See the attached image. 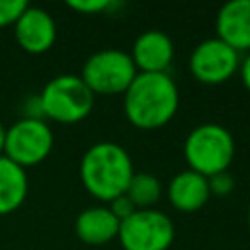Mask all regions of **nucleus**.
I'll use <instances>...</instances> for the list:
<instances>
[{"label":"nucleus","instance_id":"f257e3e1","mask_svg":"<svg viewBox=\"0 0 250 250\" xmlns=\"http://www.w3.org/2000/svg\"><path fill=\"white\" fill-rule=\"evenodd\" d=\"M180 107V90L168 72H139L123 94L127 121L143 131L168 125Z\"/></svg>","mask_w":250,"mask_h":250},{"label":"nucleus","instance_id":"f03ea898","mask_svg":"<svg viewBox=\"0 0 250 250\" xmlns=\"http://www.w3.org/2000/svg\"><path fill=\"white\" fill-rule=\"evenodd\" d=\"M78 174L90 195L109 203L125 193L135 168L129 152L121 145L113 141H100L82 154Z\"/></svg>","mask_w":250,"mask_h":250},{"label":"nucleus","instance_id":"7ed1b4c3","mask_svg":"<svg viewBox=\"0 0 250 250\" xmlns=\"http://www.w3.org/2000/svg\"><path fill=\"white\" fill-rule=\"evenodd\" d=\"M234 150V139L221 123H201L193 127L184 141L188 168L205 178L227 172L232 164Z\"/></svg>","mask_w":250,"mask_h":250},{"label":"nucleus","instance_id":"20e7f679","mask_svg":"<svg viewBox=\"0 0 250 250\" xmlns=\"http://www.w3.org/2000/svg\"><path fill=\"white\" fill-rule=\"evenodd\" d=\"M94 100L96 96L80 74H59L51 78L39 94L43 117L64 125L86 119L94 107Z\"/></svg>","mask_w":250,"mask_h":250},{"label":"nucleus","instance_id":"39448f33","mask_svg":"<svg viewBox=\"0 0 250 250\" xmlns=\"http://www.w3.org/2000/svg\"><path fill=\"white\" fill-rule=\"evenodd\" d=\"M137 74L139 70L127 51L102 49L86 59L80 78L94 96H117L127 92Z\"/></svg>","mask_w":250,"mask_h":250},{"label":"nucleus","instance_id":"423d86ee","mask_svg":"<svg viewBox=\"0 0 250 250\" xmlns=\"http://www.w3.org/2000/svg\"><path fill=\"white\" fill-rule=\"evenodd\" d=\"M174 232V223L164 211L135 209L119 223L117 240L123 250H168Z\"/></svg>","mask_w":250,"mask_h":250},{"label":"nucleus","instance_id":"0eeeda50","mask_svg":"<svg viewBox=\"0 0 250 250\" xmlns=\"http://www.w3.org/2000/svg\"><path fill=\"white\" fill-rule=\"evenodd\" d=\"M55 145V135L45 119L21 117L6 129L4 156L21 168L43 162Z\"/></svg>","mask_w":250,"mask_h":250},{"label":"nucleus","instance_id":"6e6552de","mask_svg":"<svg viewBox=\"0 0 250 250\" xmlns=\"http://www.w3.org/2000/svg\"><path fill=\"white\" fill-rule=\"evenodd\" d=\"M191 76L207 86H217L230 80L240 66V53L221 41L217 35L195 45L188 61Z\"/></svg>","mask_w":250,"mask_h":250},{"label":"nucleus","instance_id":"1a4fd4ad","mask_svg":"<svg viewBox=\"0 0 250 250\" xmlns=\"http://www.w3.org/2000/svg\"><path fill=\"white\" fill-rule=\"evenodd\" d=\"M14 37L25 53L41 55L55 45L57 23L47 10L27 6L14 23Z\"/></svg>","mask_w":250,"mask_h":250},{"label":"nucleus","instance_id":"9d476101","mask_svg":"<svg viewBox=\"0 0 250 250\" xmlns=\"http://www.w3.org/2000/svg\"><path fill=\"white\" fill-rule=\"evenodd\" d=\"M131 59L139 72H168L174 61V43L160 29H146L137 35Z\"/></svg>","mask_w":250,"mask_h":250},{"label":"nucleus","instance_id":"9b49d317","mask_svg":"<svg viewBox=\"0 0 250 250\" xmlns=\"http://www.w3.org/2000/svg\"><path fill=\"white\" fill-rule=\"evenodd\" d=\"M217 37L236 53H250V0H230L215 20Z\"/></svg>","mask_w":250,"mask_h":250},{"label":"nucleus","instance_id":"f8f14e48","mask_svg":"<svg viewBox=\"0 0 250 250\" xmlns=\"http://www.w3.org/2000/svg\"><path fill=\"white\" fill-rule=\"evenodd\" d=\"M166 195L172 207L178 211H184V213L199 211L211 197L209 180L189 168L182 170L168 182Z\"/></svg>","mask_w":250,"mask_h":250},{"label":"nucleus","instance_id":"ddd939ff","mask_svg":"<svg viewBox=\"0 0 250 250\" xmlns=\"http://www.w3.org/2000/svg\"><path fill=\"white\" fill-rule=\"evenodd\" d=\"M74 230L76 236L86 244H107L109 240L117 238L119 219L107 205H94L78 213Z\"/></svg>","mask_w":250,"mask_h":250},{"label":"nucleus","instance_id":"4468645a","mask_svg":"<svg viewBox=\"0 0 250 250\" xmlns=\"http://www.w3.org/2000/svg\"><path fill=\"white\" fill-rule=\"evenodd\" d=\"M29 182L25 168L18 166L4 154L0 156V215H10L20 209L27 197Z\"/></svg>","mask_w":250,"mask_h":250},{"label":"nucleus","instance_id":"2eb2a0df","mask_svg":"<svg viewBox=\"0 0 250 250\" xmlns=\"http://www.w3.org/2000/svg\"><path fill=\"white\" fill-rule=\"evenodd\" d=\"M162 182L154 174L135 172L125 189V195L135 205V209H154L162 197Z\"/></svg>","mask_w":250,"mask_h":250},{"label":"nucleus","instance_id":"dca6fc26","mask_svg":"<svg viewBox=\"0 0 250 250\" xmlns=\"http://www.w3.org/2000/svg\"><path fill=\"white\" fill-rule=\"evenodd\" d=\"M27 6L25 0H0V27L14 25Z\"/></svg>","mask_w":250,"mask_h":250},{"label":"nucleus","instance_id":"f3484780","mask_svg":"<svg viewBox=\"0 0 250 250\" xmlns=\"http://www.w3.org/2000/svg\"><path fill=\"white\" fill-rule=\"evenodd\" d=\"M66 6L74 12H80V14H100V12H107L109 8H113L115 4L111 0H68Z\"/></svg>","mask_w":250,"mask_h":250},{"label":"nucleus","instance_id":"a211bd4d","mask_svg":"<svg viewBox=\"0 0 250 250\" xmlns=\"http://www.w3.org/2000/svg\"><path fill=\"white\" fill-rule=\"evenodd\" d=\"M207 180H209L211 195H213V193H215V195H227V193H230L232 188H234V178L230 176L229 170H227V172H219V174H215V176H211V178H207Z\"/></svg>","mask_w":250,"mask_h":250},{"label":"nucleus","instance_id":"6ab92c4d","mask_svg":"<svg viewBox=\"0 0 250 250\" xmlns=\"http://www.w3.org/2000/svg\"><path fill=\"white\" fill-rule=\"evenodd\" d=\"M109 209H111V213L119 219V223L123 221V219H127L133 211H135V205L127 199V195L123 193V195H119V197H115L113 201H109V205H107Z\"/></svg>","mask_w":250,"mask_h":250},{"label":"nucleus","instance_id":"aec40b11","mask_svg":"<svg viewBox=\"0 0 250 250\" xmlns=\"http://www.w3.org/2000/svg\"><path fill=\"white\" fill-rule=\"evenodd\" d=\"M238 72H240V78H242L244 88L250 92V53H246V55H244V59L240 61Z\"/></svg>","mask_w":250,"mask_h":250},{"label":"nucleus","instance_id":"412c9836","mask_svg":"<svg viewBox=\"0 0 250 250\" xmlns=\"http://www.w3.org/2000/svg\"><path fill=\"white\" fill-rule=\"evenodd\" d=\"M6 129H8V127H6V125H4L2 121H0V156L4 154V143H6Z\"/></svg>","mask_w":250,"mask_h":250},{"label":"nucleus","instance_id":"4be33fe9","mask_svg":"<svg viewBox=\"0 0 250 250\" xmlns=\"http://www.w3.org/2000/svg\"><path fill=\"white\" fill-rule=\"evenodd\" d=\"M248 229H250V209H248Z\"/></svg>","mask_w":250,"mask_h":250}]
</instances>
